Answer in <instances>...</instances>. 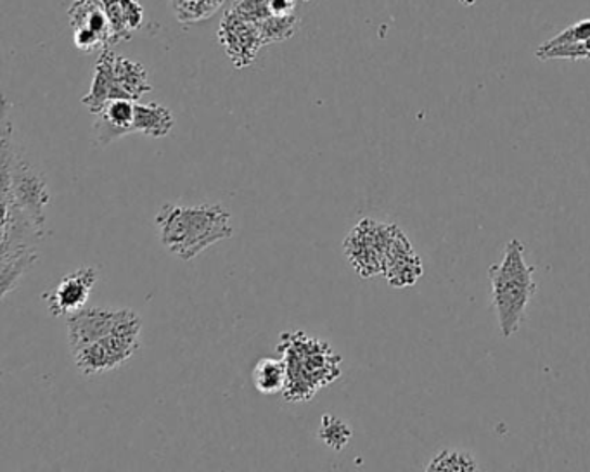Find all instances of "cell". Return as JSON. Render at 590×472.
<instances>
[{
  "label": "cell",
  "mask_w": 590,
  "mask_h": 472,
  "mask_svg": "<svg viewBox=\"0 0 590 472\" xmlns=\"http://www.w3.org/2000/svg\"><path fill=\"white\" fill-rule=\"evenodd\" d=\"M163 247L182 261L232 238L231 213L220 205H163L154 217Z\"/></svg>",
  "instance_id": "cell-1"
},
{
  "label": "cell",
  "mask_w": 590,
  "mask_h": 472,
  "mask_svg": "<svg viewBox=\"0 0 590 472\" xmlns=\"http://www.w3.org/2000/svg\"><path fill=\"white\" fill-rule=\"evenodd\" d=\"M535 267L526 264L525 246L513 239L505 244L501 264L488 268L492 282V302L502 337H511L522 328L526 308L537 293Z\"/></svg>",
  "instance_id": "cell-2"
},
{
  "label": "cell",
  "mask_w": 590,
  "mask_h": 472,
  "mask_svg": "<svg viewBox=\"0 0 590 472\" xmlns=\"http://www.w3.org/2000/svg\"><path fill=\"white\" fill-rule=\"evenodd\" d=\"M281 352L287 367V383L283 392L287 401H308L322 386L339 378L338 355L330 345L308 337L302 331L283 334Z\"/></svg>",
  "instance_id": "cell-3"
},
{
  "label": "cell",
  "mask_w": 590,
  "mask_h": 472,
  "mask_svg": "<svg viewBox=\"0 0 590 472\" xmlns=\"http://www.w3.org/2000/svg\"><path fill=\"white\" fill-rule=\"evenodd\" d=\"M9 103L4 99L2 110V197L13 200L26 217L34 221L40 232H46V206L51 201L48 180L37 166L31 165L11 145V122L8 113Z\"/></svg>",
  "instance_id": "cell-4"
},
{
  "label": "cell",
  "mask_w": 590,
  "mask_h": 472,
  "mask_svg": "<svg viewBox=\"0 0 590 472\" xmlns=\"http://www.w3.org/2000/svg\"><path fill=\"white\" fill-rule=\"evenodd\" d=\"M142 345V323L115 332L112 336L72 352L78 372L86 378L120 369L138 354Z\"/></svg>",
  "instance_id": "cell-5"
},
{
  "label": "cell",
  "mask_w": 590,
  "mask_h": 472,
  "mask_svg": "<svg viewBox=\"0 0 590 472\" xmlns=\"http://www.w3.org/2000/svg\"><path fill=\"white\" fill-rule=\"evenodd\" d=\"M139 323H142L141 315L130 308H118V310L104 307L81 308L68 315L66 320L69 352L98 343L115 332L139 326Z\"/></svg>",
  "instance_id": "cell-6"
},
{
  "label": "cell",
  "mask_w": 590,
  "mask_h": 472,
  "mask_svg": "<svg viewBox=\"0 0 590 472\" xmlns=\"http://www.w3.org/2000/svg\"><path fill=\"white\" fill-rule=\"evenodd\" d=\"M392 229H394L392 224L364 218L345 239V255L362 279L383 276Z\"/></svg>",
  "instance_id": "cell-7"
},
{
  "label": "cell",
  "mask_w": 590,
  "mask_h": 472,
  "mask_svg": "<svg viewBox=\"0 0 590 472\" xmlns=\"http://www.w3.org/2000/svg\"><path fill=\"white\" fill-rule=\"evenodd\" d=\"M219 42L238 69L252 66L260 49L266 48L257 23L246 22L232 11H227L220 22Z\"/></svg>",
  "instance_id": "cell-8"
},
{
  "label": "cell",
  "mask_w": 590,
  "mask_h": 472,
  "mask_svg": "<svg viewBox=\"0 0 590 472\" xmlns=\"http://www.w3.org/2000/svg\"><path fill=\"white\" fill-rule=\"evenodd\" d=\"M99 273L94 267H81L61 279L54 290L42 294L52 317H63L86 308L90 293L94 290Z\"/></svg>",
  "instance_id": "cell-9"
},
{
  "label": "cell",
  "mask_w": 590,
  "mask_h": 472,
  "mask_svg": "<svg viewBox=\"0 0 590 472\" xmlns=\"http://www.w3.org/2000/svg\"><path fill=\"white\" fill-rule=\"evenodd\" d=\"M423 264L420 256L415 255L412 244L402 230L394 226L389 235L388 247H386L385 267L383 276L388 279L389 284L403 290L414 285L423 276Z\"/></svg>",
  "instance_id": "cell-10"
},
{
  "label": "cell",
  "mask_w": 590,
  "mask_h": 472,
  "mask_svg": "<svg viewBox=\"0 0 590 472\" xmlns=\"http://www.w3.org/2000/svg\"><path fill=\"white\" fill-rule=\"evenodd\" d=\"M115 58L116 54L112 48L101 51L98 63H95L94 80L90 86L89 94L81 98V104L92 115H99L115 99H125L124 92L116 84Z\"/></svg>",
  "instance_id": "cell-11"
},
{
  "label": "cell",
  "mask_w": 590,
  "mask_h": 472,
  "mask_svg": "<svg viewBox=\"0 0 590 472\" xmlns=\"http://www.w3.org/2000/svg\"><path fill=\"white\" fill-rule=\"evenodd\" d=\"M94 122V139L98 145H107L121 137L133 133L136 101L115 99L107 104Z\"/></svg>",
  "instance_id": "cell-12"
},
{
  "label": "cell",
  "mask_w": 590,
  "mask_h": 472,
  "mask_svg": "<svg viewBox=\"0 0 590 472\" xmlns=\"http://www.w3.org/2000/svg\"><path fill=\"white\" fill-rule=\"evenodd\" d=\"M72 28H89L101 37L104 48L112 46V23L106 11L101 5H95L90 0H77L68 11Z\"/></svg>",
  "instance_id": "cell-13"
},
{
  "label": "cell",
  "mask_w": 590,
  "mask_h": 472,
  "mask_svg": "<svg viewBox=\"0 0 590 472\" xmlns=\"http://www.w3.org/2000/svg\"><path fill=\"white\" fill-rule=\"evenodd\" d=\"M176 125L174 113L167 106L158 103H136V119H133V132H141L153 139L170 136Z\"/></svg>",
  "instance_id": "cell-14"
},
{
  "label": "cell",
  "mask_w": 590,
  "mask_h": 472,
  "mask_svg": "<svg viewBox=\"0 0 590 472\" xmlns=\"http://www.w3.org/2000/svg\"><path fill=\"white\" fill-rule=\"evenodd\" d=\"M115 78L116 84L124 92L125 99L136 101L138 103L142 95L150 94L153 87H151L150 78H148V72L141 63L124 58V55H116L115 58Z\"/></svg>",
  "instance_id": "cell-15"
},
{
  "label": "cell",
  "mask_w": 590,
  "mask_h": 472,
  "mask_svg": "<svg viewBox=\"0 0 590 472\" xmlns=\"http://www.w3.org/2000/svg\"><path fill=\"white\" fill-rule=\"evenodd\" d=\"M252 379L257 392L261 395L283 393L287 383L286 362L275 358H261L253 369Z\"/></svg>",
  "instance_id": "cell-16"
},
{
  "label": "cell",
  "mask_w": 590,
  "mask_h": 472,
  "mask_svg": "<svg viewBox=\"0 0 590 472\" xmlns=\"http://www.w3.org/2000/svg\"><path fill=\"white\" fill-rule=\"evenodd\" d=\"M226 0H170L171 9L176 14L177 22L197 23L205 22L214 16Z\"/></svg>",
  "instance_id": "cell-17"
},
{
  "label": "cell",
  "mask_w": 590,
  "mask_h": 472,
  "mask_svg": "<svg viewBox=\"0 0 590 472\" xmlns=\"http://www.w3.org/2000/svg\"><path fill=\"white\" fill-rule=\"evenodd\" d=\"M429 472H475L479 471L478 460L473 454L466 450H441L438 456L433 457L432 462L426 465Z\"/></svg>",
  "instance_id": "cell-18"
},
{
  "label": "cell",
  "mask_w": 590,
  "mask_h": 472,
  "mask_svg": "<svg viewBox=\"0 0 590 472\" xmlns=\"http://www.w3.org/2000/svg\"><path fill=\"white\" fill-rule=\"evenodd\" d=\"M299 17L295 14H286V16H272L267 17L258 25L260 28L261 40L264 46H270V43L284 42V40L292 39L298 31Z\"/></svg>",
  "instance_id": "cell-19"
},
{
  "label": "cell",
  "mask_w": 590,
  "mask_h": 472,
  "mask_svg": "<svg viewBox=\"0 0 590 472\" xmlns=\"http://www.w3.org/2000/svg\"><path fill=\"white\" fill-rule=\"evenodd\" d=\"M319 438L324 442L325 447L333 448L339 451L347 447L351 439V428L342 419L334 418L330 413H325L321 421V431Z\"/></svg>",
  "instance_id": "cell-20"
},
{
  "label": "cell",
  "mask_w": 590,
  "mask_h": 472,
  "mask_svg": "<svg viewBox=\"0 0 590 472\" xmlns=\"http://www.w3.org/2000/svg\"><path fill=\"white\" fill-rule=\"evenodd\" d=\"M537 60H590V39L586 42L572 43V46H557V48H539L535 51Z\"/></svg>",
  "instance_id": "cell-21"
},
{
  "label": "cell",
  "mask_w": 590,
  "mask_h": 472,
  "mask_svg": "<svg viewBox=\"0 0 590 472\" xmlns=\"http://www.w3.org/2000/svg\"><path fill=\"white\" fill-rule=\"evenodd\" d=\"M229 11H232L235 16L243 17L246 22L257 23V25L272 16L269 0H235Z\"/></svg>",
  "instance_id": "cell-22"
},
{
  "label": "cell",
  "mask_w": 590,
  "mask_h": 472,
  "mask_svg": "<svg viewBox=\"0 0 590 472\" xmlns=\"http://www.w3.org/2000/svg\"><path fill=\"white\" fill-rule=\"evenodd\" d=\"M590 39V20H583V22L575 23V25L568 26L566 30L557 34L556 37H552L548 42H543L540 48H557V46H572V43L586 42Z\"/></svg>",
  "instance_id": "cell-23"
},
{
  "label": "cell",
  "mask_w": 590,
  "mask_h": 472,
  "mask_svg": "<svg viewBox=\"0 0 590 472\" xmlns=\"http://www.w3.org/2000/svg\"><path fill=\"white\" fill-rule=\"evenodd\" d=\"M121 14H124L125 25L130 34L138 31L144 22V9L139 4V0H120Z\"/></svg>",
  "instance_id": "cell-24"
},
{
  "label": "cell",
  "mask_w": 590,
  "mask_h": 472,
  "mask_svg": "<svg viewBox=\"0 0 590 472\" xmlns=\"http://www.w3.org/2000/svg\"><path fill=\"white\" fill-rule=\"evenodd\" d=\"M296 2H298V0H269L270 13L274 14V16L293 14Z\"/></svg>",
  "instance_id": "cell-25"
},
{
  "label": "cell",
  "mask_w": 590,
  "mask_h": 472,
  "mask_svg": "<svg viewBox=\"0 0 590 472\" xmlns=\"http://www.w3.org/2000/svg\"><path fill=\"white\" fill-rule=\"evenodd\" d=\"M90 2H94L95 5H101V0H90Z\"/></svg>",
  "instance_id": "cell-26"
},
{
  "label": "cell",
  "mask_w": 590,
  "mask_h": 472,
  "mask_svg": "<svg viewBox=\"0 0 590 472\" xmlns=\"http://www.w3.org/2000/svg\"><path fill=\"white\" fill-rule=\"evenodd\" d=\"M299 2H313V0H299Z\"/></svg>",
  "instance_id": "cell-27"
}]
</instances>
